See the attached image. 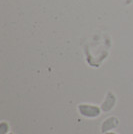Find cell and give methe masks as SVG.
I'll list each match as a JSON object with an SVG mask.
<instances>
[{
    "instance_id": "1",
    "label": "cell",
    "mask_w": 133,
    "mask_h": 134,
    "mask_svg": "<svg viewBox=\"0 0 133 134\" xmlns=\"http://www.w3.org/2000/svg\"><path fill=\"white\" fill-rule=\"evenodd\" d=\"M78 111L79 113L87 118H95L98 117L101 113V108H99L93 104H79L78 105Z\"/></svg>"
},
{
    "instance_id": "2",
    "label": "cell",
    "mask_w": 133,
    "mask_h": 134,
    "mask_svg": "<svg viewBox=\"0 0 133 134\" xmlns=\"http://www.w3.org/2000/svg\"><path fill=\"white\" fill-rule=\"evenodd\" d=\"M115 96L113 93H111V92H108L107 95H106V98L105 100L103 101V103H102V105H101V110H103V111H109L111 110L114 105H115Z\"/></svg>"
},
{
    "instance_id": "3",
    "label": "cell",
    "mask_w": 133,
    "mask_h": 134,
    "mask_svg": "<svg viewBox=\"0 0 133 134\" xmlns=\"http://www.w3.org/2000/svg\"><path fill=\"white\" fill-rule=\"evenodd\" d=\"M118 125V119L115 117H109L107 118L104 122L102 123V127H101V131L103 133L109 132L111 129L115 128Z\"/></svg>"
},
{
    "instance_id": "4",
    "label": "cell",
    "mask_w": 133,
    "mask_h": 134,
    "mask_svg": "<svg viewBox=\"0 0 133 134\" xmlns=\"http://www.w3.org/2000/svg\"><path fill=\"white\" fill-rule=\"evenodd\" d=\"M8 129H9V126L6 122H1L0 124V134H6L8 132Z\"/></svg>"
},
{
    "instance_id": "5",
    "label": "cell",
    "mask_w": 133,
    "mask_h": 134,
    "mask_svg": "<svg viewBox=\"0 0 133 134\" xmlns=\"http://www.w3.org/2000/svg\"><path fill=\"white\" fill-rule=\"evenodd\" d=\"M105 134H116L115 132H112V131H109V132H106Z\"/></svg>"
},
{
    "instance_id": "6",
    "label": "cell",
    "mask_w": 133,
    "mask_h": 134,
    "mask_svg": "<svg viewBox=\"0 0 133 134\" xmlns=\"http://www.w3.org/2000/svg\"><path fill=\"white\" fill-rule=\"evenodd\" d=\"M7 134H12V133H7Z\"/></svg>"
}]
</instances>
